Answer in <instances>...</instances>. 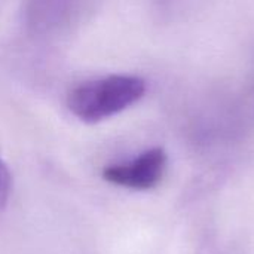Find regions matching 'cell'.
I'll use <instances>...</instances> for the list:
<instances>
[{
  "label": "cell",
  "mask_w": 254,
  "mask_h": 254,
  "mask_svg": "<svg viewBox=\"0 0 254 254\" xmlns=\"http://www.w3.org/2000/svg\"><path fill=\"white\" fill-rule=\"evenodd\" d=\"M10 188H12V180H10L9 170L0 159V210H3L7 205L10 196Z\"/></svg>",
  "instance_id": "cell-4"
},
{
  "label": "cell",
  "mask_w": 254,
  "mask_h": 254,
  "mask_svg": "<svg viewBox=\"0 0 254 254\" xmlns=\"http://www.w3.org/2000/svg\"><path fill=\"white\" fill-rule=\"evenodd\" d=\"M167 155L161 147L149 149L129 162L113 164L103 170V179L115 186L147 190L155 188L165 173Z\"/></svg>",
  "instance_id": "cell-2"
},
{
  "label": "cell",
  "mask_w": 254,
  "mask_h": 254,
  "mask_svg": "<svg viewBox=\"0 0 254 254\" xmlns=\"http://www.w3.org/2000/svg\"><path fill=\"white\" fill-rule=\"evenodd\" d=\"M94 0H27L25 19L39 34H54L77 22Z\"/></svg>",
  "instance_id": "cell-3"
},
{
  "label": "cell",
  "mask_w": 254,
  "mask_h": 254,
  "mask_svg": "<svg viewBox=\"0 0 254 254\" xmlns=\"http://www.w3.org/2000/svg\"><path fill=\"white\" fill-rule=\"evenodd\" d=\"M146 82L129 74H112L73 88L67 97L68 110L82 122L109 119L143 98Z\"/></svg>",
  "instance_id": "cell-1"
}]
</instances>
